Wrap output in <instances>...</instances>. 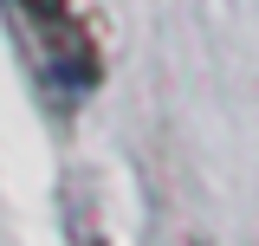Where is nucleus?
<instances>
[{
    "label": "nucleus",
    "mask_w": 259,
    "mask_h": 246,
    "mask_svg": "<svg viewBox=\"0 0 259 246\" xmlns=\"http://www.w3.org/2000/svg\"><path fill=\"white\" fill-rule=\"evenodd\" d=\"M13 7H20V20L32 26V39H39L46 71L59 78L65 91H91L97 78H104V65H97V39H91L84 13H78L71 0H13Z\"/></svg>",
    "instance_id": "obj_1"
}]
</instances>
